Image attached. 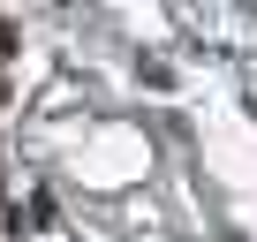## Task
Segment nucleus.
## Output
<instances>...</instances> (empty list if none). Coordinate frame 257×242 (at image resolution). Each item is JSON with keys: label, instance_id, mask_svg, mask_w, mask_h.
Instances as JSON below:
<instances>
[{"label": "nucleus", "instance_id": "1", "mask_svg": "<svg viewBox=\"0 0 257 242\" xmlns=\"http://www.w3.org/2000/svg\"><path fill=\"white\" fill-rule=\"evenodd\" d=\"M0 98H8V83H0Z\"/></svg>", "mask_w": 257, "mask_h": 242}]
</instances>
